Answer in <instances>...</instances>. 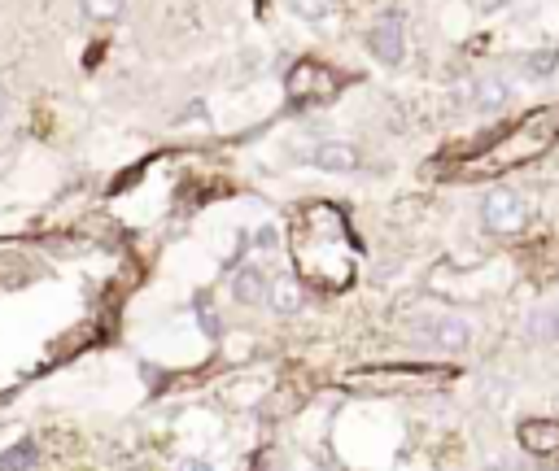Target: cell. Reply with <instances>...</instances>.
I'll use <instances>...</instances> for the list:
<instances>
[{
	"label": "cell",
	"instance_id": "1",
	"mask_svg": "<svg viewBox=\"0 0 559 471\" xmlns=\"http://www.w3.org/2000/svg\"><path fill=\"white\" fill-rule=\"evenodd\" d=\"M481 219L498 236L520 232V227H525V219H529L525 197H520V192H511V188H498V192H490V197L481 201Z\"/></svg>",
	"mask_w": 559,
	"mask_h": 471
},
{
	"label": "cell",
	"instance_id": "2",
	"mask_svg": "<svg viewBox=\"0 0 559 471\" xmlns=\"http://www.w3.org/2000/svg\"><path fill=\"white\" fill-rule=\"evenodd\" d=\"M415 332L437 349H468L472 341V323L459 314H424V319H415Z\"/></svg>",
	"mask_w": 559,
	"mask_h": 471
},
{
	"label": "cell",
	"instance_id": "3",
	"mask_svg": "<svg viewBox=\"0 0 559 471\" xmlns=\"http://www.w3.org/2000/svg\"><path fill=\"white\" fill-rule=\"evenodd\" d=\"M367 48H372L376 62L398 66L402 57H407V22H402V14H385V18H380L376 27L367 31Z\"/></svg>",
	"mask_w": 559,
	"mask_h": 471
},
{
	"label": "cell",
	"instance_id": "4",
	"mask_svg": "<svg viewBox=\"0 0 559 471\" xmlns=\"http://www.w3.org/2000/svg\"><path fill=\"white\" fill-rule=\"evenodd\" d=\"M459 96H463V105H468V110L498 114V110H507V101H511V79H503V75H477V79L463 83Z\"/></svg>",
	"mask_w": 559,
	"mask_h": 471
},
{
	"label": "cell",
	"instance_id": "5",
	"mask_svg": "<svg viewBox=\"0 0 559 471\" xmlns=\"http://www.w3.org/2000/svg\"><path fill=\"white\" fill-rule=\"evenodd\" d=\"M306 162L319 166V171H328V175H346L359 166V149L346 140H324V144H315L311 153H306Z\"/></svg>",
	"mask_w": 559,
	"mask_h": 471
},
{
	"label": "cell",
	"instance_id": "6",
	"mask_svg": "<svg viewBox=\"0 0 559 471\" xmlns=\"http://www.w3.org/2000/svg\"><path fill=\"white\" fill-rule=\"evenodd\" d=\"M267 288H271V280L263 275V267H254V262L232 275V297L245 301V306H267Z\"/></svg>",
	"mask_w": 559,
	"mask_h": 471
},
{
	"label": "cell",
	"instance_id": "7",
	"mask_svg": "<svg viewBox=\"0 0 559 471\" xmlns=\"http://www.w3.org/2000/svg\"><path fill=\"white\" fill-rule=\"evenodd\" d=\"M267 306L289 319V314L302 310V288H297L289 275H276V280H271V288H267Z\"/></svg>",
	"mask_w": 559,
	"mask_h": 471
},
{
	"label": "cell",
	"instance_id": "8",
	"mask_svg": "<svg viewBox=\"0 0 559 471\" xmlns=\"http://www.w3.org/2000/svg\"><path fill=\"white\" fill-rule=\"evenodd\" d=\"M525 332H529V341H559V301L533 310L525 319Z\"/></svg>",
	"mask_w": 559,
	"mask_h": 471
},
{
	"label": "cell",
	"instance_id": "9",
	"mask_svg": "<svg viewBox=\"0 0 559 471\" xmlns=\"http://www.w3.org/2000/svg\"><path fill=\"white\" fill-rule=\"evenodd\" d=\"M289 9L302 22H328L332 18V0H289Z\"/></svg>",
	"mask_w": 559,
	"mask_h": 471
},
{
	"label": "cell",
	"instance_id": "10",
	"mask_svg": "<svg viewBox=\"0 0 559 471\" xmlns=\"http://www.w3.org/2000/svg\"><path fill=\"white\" fill-rule=\"evenodd\" d=\"M79 5H83V14H88L92 22H114L127 9V0H79Z\"/></svg>",
	"mask_w": 559,
	"mask_h": 471
},
{
	"label": "cell",
	"instance_id": "11",
	"mask_svg": "<svg viewBox=\"0 0 559 471\" xmlns=\"http://www.w3.org/2000/svg\"><path fill=\"white\" fill-rule=\"evenodd\" d=\"M35 463V445H18V450H9L5 458H0V471H22Z\"/></svg>",
	"mask_w": 559,
	"mask_h": 471
},
{
	"label": "cell",
	"instance_id": "12",
	"mask_svg": "<svg viewBox=\"0 0 559 471\" xmlns=\"http://www.w3.org/2000/svg\"><path fill=\"white\" fill-rule=\"evenodd\" d=\"M254 245H258V249H276V227H258Z\"/></svg>",
	"mask_w": 559,
	"mask_h": 471
},
{
	"label": "cell",
	"instance_id": "13",
	"mask_svg": "<svg viewBox=\"0 0 559 471\" xmlns=\"http://www.w3.org/2000/svg\"><path fill=\"white\" fill-rule=\"evenodd\" d=\"M175 471H214V463H206V458H184Z\"/></svg>",
	"mask_w": 559,
	"mask_h": 471
},
{
	"label": "cell",
	"instance_id": "14",
	"mask_svg": "<svg viewBox=\"0 0 559 471\" xmlns=\"http://www.w3.org/2000/svg\"><path fill=\"white\" fill-rule=\"evenodd\" d=\"M5 110H9V92H5V83H0V118H5Z\"/></svg>",
	"mask_w": 559,
	"mask_h": 471
},
{
	"label": "cell",
	"instance_id": "15",
	"mask_svg": "<svg viewBox=\"0 0 559 471\" xmlns=\"http://www.w3.org/2000/svg\"><path fill=\"white\" fill-rule=\"evenodd\" d=\"M490 471H520L516 463H498V467H490Z\"/></svg>",
	"mask_w": 559,
	"mask_h": 471
}]
</instances>
